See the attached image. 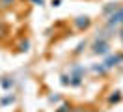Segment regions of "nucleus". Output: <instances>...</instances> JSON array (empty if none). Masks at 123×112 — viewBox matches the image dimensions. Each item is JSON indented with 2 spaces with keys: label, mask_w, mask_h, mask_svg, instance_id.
Returning a JSON list of instances; mask_svg holds the SVG:
<instances>
[{
  "label": "nucleus",
  "mask_w": 123,
  "mask_h": 112,
  "mask_svg": "<svg viewBox=\"0 0 123 112\" xmlns=\"http://www.w3.org/2000/svg\"><path fill=\"white\" fill-rule=\"evenodd\" d=\"M71 112H99V110L93 108V106H73Z\"/></svg>",
  "instance_id": "nucleus-6"
},
{
  "label": "nucleus",
  "mask_w": 123,
  "mask_h": 112,
  "mask_svg": "<svg viewBox=\"0 0 123 112\" xmlns=\"http://www.w3.org/2000/svg\"><path fill=\"white\" fill-rule=\"evenodd\" d=\"M121 37H123V30H121Z\"/></svg>",
  "instance_id": "nucleus-13"
},
{
  "label": "nucleus",
  "mask_w": 123,
  "mask_h": 112,
  "mask_svg": "<svg viewBox=\"0 0 123 112\" xmlns=\"http://www.w3.org/2000/svg\"><path fill=\"white\" fill-rule=\"evenodd\" d=\"M8 36H9V26L6 22H0V41L8 39Z\"/></svg>",
  "instance_id": "nucleus-5"
},
{
  "label": "nucleus",
  "mask_w": 123,
  "mask_h": 112,
  "mask_svg": "<svg viewBox=\"0 0 123 112\" xmlns=\"http://www.w3.org/2000/svg\"><path fill=\"white\" fill-rule=\"evenodd\" d=\"M75 26H77V30H88L92 26V19L90 17H77L75 19Z\"/></svg>",
  "instance_id": "nucleus-2"
},
{
  "label": "nucleus",
  "mask_w": 123,
  "mask_h": 112,
  "mask_svg": "<svg viewBox=\"0 0 123 112\" xmlns=\"http://www.w3.org/2000/svg\"><path fill=\"white\" fill-rule=\"evenodd\" d=\"M106 22H108V26H119V24H123V7L119 6L114 13L108 15Z\"/></svg>",
  "instance_id": "nucleus-1"
},
{
  "label": "nucleus",
  "mask_w": 123,
  "mask_h": 112,
  "mask_svg": "<svg viewBox=\"0 0 123 112\" xmlns=\"http://www.w3.org/2000/svg\"><path fill=\"white\" fill-rule=\"evenodd\" d=\"M121 60H123V56H119V54H116V56H110V58H106V62H105V67H106V69H110V67L117 66Z\"/></svg>",
  "instance_id": "nucleus-4"
},
{
  "label": "nucleus",
  "mask_w": 123,
  "mask_h": 112,
  "mask_svg": "<svg viewBox=\"0 0 123 112\" xmlns=\"http://www.w3.org/2000/svg\"><path fill=\"white\" fill-rule=\"evenodd\" d=\"M117 7H119V4H117V2H114V4H110V6H106V7H105V13H110V11H112V13H114V11H116V9H117Z\"/></svg>",
  "instance_id": "nucleus-10"
},
{
  "label": "nucleus",
  "mask_w": 123,
  "mask_h": 112,
  "mask_svg": "<svg viewBox=\"0 0 123 112\" xmlns=\"http://www.w3.org/2000/svg\"><path fill=\"white\" fill-rule=\"evenodd\" d=\"M93 52H95V54H106V52H108V43H106V39L95 41V43H93Z\"/></svg>",
  "instance_id": "nucleus-3"
},
{
  "label": "nucleus",
  "mask_w": 123,
  "mask_h": 112,
  "mask_svg": "<svg viewBox=\"0 0 123 112\" xmlns=\"http://www.w3.org/2000/svg\"><path fill=\"white\" fill-rule=\"evenodd\" d=\"M71 110H73V105L71 103H62L60 108H58L56 112H71Z\"/></svg>",
  "instance_id": "nucleus-9"
},
{
  "label": "nucleus",
  "mask_w": 123,
  "mask_h": 112,
  "mask_svg": "<svg viewBox=\"0 0 123 112\" xmlns=\"http://www.w3.org/2000/svg\"><path fill=\"white\" fill-rule=\"evenodd\" d=\"M11 86H13V80H11V79H4V80H2V88L4 90H8V88H11Z\"/></svg>",
  "instance_id": "nucleus-12"
},
{
  "label": "nucleus",
  "mask_w": 123,
  "mask_h": 112,
  "mask_svg": "<svg viewBox=\"0 0 123 112\" xmlns=\"http://www.w3.org/2000/svg\"><path fill=\"white\" fill-rule=\"evenodd\" d=\"M13 2H15V0H0V7H2V9H8V7L13 6Z\"/></svg>",
  "instance_id": "nucleus-11"
},
{
  "label": "nucleus",
  "mask_w": 123,
  "mask_h": 112,
  "mask_svg": "<svg viewBox=\"0 0 123 112\" xmlns=\"http://www.w3.org/2000/svg\"><path fill=\"white\" fill-rule=\"evenodd\" d=\"M119 101H121V93H119V92H114L112 95L108 97V103H110V105H112V103H119Z\"/></svg>",
  "instance_id": "nucleus-7"
},
{
  "label": "nucleus",
  "mask_w": 123,
  "mask_h": 112,
  "mask_svg": "<svg viewBox=\"0 0 123 112\" xmlns=\"http://www.w3.org/2000/svg\"><path fill=\"white\" fill-rule=\"evenodd\" d=\"M28 49H30V41H28V39H23V41L19 43V51L21 52H28Z\"/></svg>",
  "instance_id": "nucleus-8"
}]
</instances>
